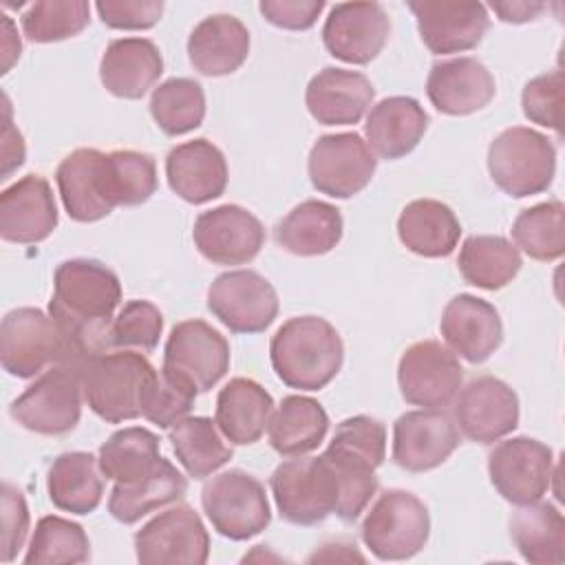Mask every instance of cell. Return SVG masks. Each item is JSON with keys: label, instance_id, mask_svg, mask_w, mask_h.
Segmentation results:
<instances>
[{"label": "cell", "instance_id": "cell-1", "mask_svg": "<svg viewBox=\"0 0 565 565\" xmlns=\"http://www.w3.org/2000/svg\"><path fill=\"white\" fill-rule=\"evenodd\" d=\"M276 375L289 388L320 391L340 371L344 344L335 327L320 316H296L282 322L269 342Z\"/></svg>", "mask_w": 565, "mask_h": 565}, {"label": "cell", "instance_id": "cell-2", "mask_svg": "<svg viewBox=\"0 0 565 565\" xmlns=\"http://www.w3.org/2000/svg\"><path fill=\"white\" fill-rule=\"evenodd\" d=\"M152 373L154 366L143 353L108 351L82 371V393L99 419L128 422L141 415V393Z\"/></svg>", "mask_w": 565, "mask_h": 565}, {"label": "cell", "instance_id": "cell-3", "mask_svg": "<svg viewBox=\"0 0 565 565\" xmlns=\"http://www.w3.org/2000/svg\"><path fill=\"white\" fill-rule=\"evenodd\" d=\"M492 181L514 199L545 192L556 172V148L552 141L525 126L503 130L488 148Z\"/></svg>", "mask_w": 565, "mask_h": 565}, {"label": "cell", "instance_id": "cell-4", "mask_svg": "<svg viewBox=\"0 0 565 565\" xmlns=\"http://www.w3.org/2000/svg\"><path fill=\"white\" fill-rule=\"evenodd\" d=\"M269 486L278 514L287 523L316 525L338 510V477L324 455H300L282 461L276 466Z\"/></svg>", "mask_w": 565, "mask_h": 565}, {"label": "cell", "instance_id": "cell-5", "mask_svg": "<svg viewBox=\"0 0 565 565\" xmlns=\"http://www.w3.org/2000/svg\"><path fill=\"white\" fill-rule=\"evenodd\" d=\"M362 541L380 561H406L419 554L430 534L426 505L406 490H386L366 512Z\"/></svg>", "mask_w": 565, "mask_h": 565}, {"label": "cell", "instance_id": "cell-6", "mask_svg": "<svg viewBox=\"0 0 565 565\" xmlns=\"http://www.w3.org/2000/svg\"><path fill=\"white\" fill-rule=\"evenodd\" d=\"M201 503L212 527L232 541H247L271 521L265 486L238 468L207 479L201 490Z\"/></svg>", "mask_w": 565, "mask_h": 565}, {"label": "cell", "instance_id": "cell-7", "mask_svg": "<svg viewBox=\"0 0 565 565\" xmlns=\"http://www.w3.org/2000/svg\"><path fill=\"white\" fill-rule=\"evenodd\" d=\"M82 380L75 371L53 364L11 402V417L38 435H66L82 415Z\"/></svg>", "mask_w": 565, "mask_h": 565}, {"label": "cell", "instance_id": "cell-8", "mask_svg": "<svg viewBox=\"0 0 565 565\" xmlns=\"http://www.w3.org/2000/svg\"><path fill=\"white\" fill-rule=\"evenodd\" d=\"M488 475L494 490L514 505L543 499L556 475L552 448L534 437L499 441L488 455Z\"/></svg>", "mask_w": 565, "mask_h": 565}, {"label": "cell", "instance_id": "cell-9", "mask_svg": "<svg viewBox=\"0 0 565 565\" xmlns=\"http://www.w3.org/2000/svg\"><path fill=\"white\" fill-rule=\"evenodd\" d=\"M230 369V344L205 320H183L172 327L163 349V371L205 393Z\"/></svg>", "mask_w": 565, "mask_h": 565}, {"label": "cell", "instance_id": "cell-10", "mask_svg": "<svg viewBox=\"0 0 565 565\" xmlns=\"http://www.w3.org/2000/svg\"><path fill=\"white\" fill-rule=\"evenodd\" d=\"M377 159L358 132L322 135L309 150V179L313 188L333 199H351L373 179Z\"/></svg>", "mask_w": 565, "mask_h": 565}, {"label": "cell", "instance_id": "cell-11", "mask_svg": "<svg viewBox=\"0 0 565 565\" xmlns=\"http://www.w3.org/2000/svg\"><path fill=\"white\" fill-rule=\"evenodd\" d=\"M62 335L51 313L35 307H18L2 318L0 360L13 377H35L57 364Z\"/></svg>", "mask_w": 565, "mask_h": 565}, {"label": "cell", "instance_id": "cell-12", "mask_svg": "<svg viewBox=\"0 0 565 565\" xmlns=\"http://www.w3.org/2000/svg\"><path fill=\"white\" fill-rule=\"evenodd\" d=\"M207 309L232 333H260L278 316V294L258 271L234 269L214 278Z\"/></svg>", "mask_w": 565, "mask_h": 565}, {"label": "cell", "instance_id": "cell-13", "mask_svg": "<svg viewBox=\"0 0 565 565\" xmlns=\"http://www.w3.org/2000/svg\"><path fill=\"white\" fill-rule=\"evenodd\" d=\"M137 561L143 565H203L210 556V534L188 503H177L152 516L135 534Z\"/></svg>", "mask_w": 565, "mask_h": 565}, {"label": "cell", "instance_id": "cell-14", "mask_svg": "<svg viewBox=\"0 0 565 565\" xmlns=\"http://www.w3.org/2000/svg\"><path fill=\"white\" fill-rule=\"evenodd\" d=\"M463 382V369L457 355L437 340L411 344L397 364V384L402 397L422 408L448 406Z\"/></svg>", "mask_w": 565, "mask_h": 565}, {"label": "cell", "instance_id": "cell-15", "mask_svg": "<svg viewBox=\"0 0 565 565\" xmlns=\"http://www.w3.org/2000/svg\"><path fill=\"white\" fill-rule=\"evenodd\" d=\"M192 238L205 260L245 265L263 249L265 227L249 210L225 203L196 216Z\"/></svg>", "mask_w": 565, "mask_h": 565}, {"label": "cell", "instance_id": "cell-16", "mask_svg": "<svg viewBox=\"0 0 565 565\" xmlns=\"http://www.w3.org/2000/svg\"><path fill=\"white\" fill-rule=\"evenodd\" d=\"M457 428L477 444H494L519 426V397L494 375L470 380L455 399Z\"/></svg>", "mask_w": 565, "mask_h": 565}, {"label": "cell", "instance_id": "cell-17", "mask_svg": "<svg viewBox=\"0 0 565 565\" xmlns=\"http://www.w3.org/2000/svg\"><path fill=\"white\" fill-rule=\"evenodd\" d=\"M391 33V18L377 2H338L324 26V49L349 64H369L380 55Z\"/></svg>", "mask_w": 565, "mask_h": 565}, {"label": "cell", "instance_id": "cell-18", "mask_svg": "<svg viewBox=\"0 0 565 565\" xmlns=\"http://www.w3.org/2000/svg\"><path fill=\"white\" fill-rule=\"evenodd\" d=\"M459 446V428L441 408L408 411L393 426V461L408 472L441 466Z\"/></svg>", "mask_w": 565, "mask_h": 565}, {"label": "cell", "instance_id": "cell-19", "mask_svg": "<svg viewBox=\"0 0 565 565\" xmlns=\"http://www.w3.org/2000/svg\"><path fill=\"white\" fill-rule=\"evenodd\" d=\"M422 42L435 55L463 53L475 49L488 26V9L481 2H408Z\"/></svg>", "mask_w": 565, "mask_h": 565}, {"label": "cell", "instance_id": "cell-20", "mask_svg": "<svg viewBox=\"0 0 565 565\" xmlns=\"http://www.w3.org/2000/svg\"><path fill=\"white\" fill-rule=\"evenodd\" d=\"M439 331L448 349L472 364L486 362L503 340V324L494 305L470 294L448 300Z\"/></svg>", "mask_w": 565, "mask_h": 565}, {"label": "cell", "instance_id": "cell-21", "mask_svg": "<svg viewBox=\"0 0 565 565\" xmlns=\"http://www.w3.org/2000/svg\"><path fill=\"white\" fill-rule=\"evenodd\" d=\"M57 227V205L42 174H26L0 194V236L9 243L31 245Z\"/></svg>", "mask_w": 565, "mask_h": 565}, {"label": "cell", "instance_id": "cell-22", "mask_svg": "<svg viewBox=\"0 0 565 565\" xmlns=\"http://www.w3.org/2000/svg\"><path fill=\"white\" fill-rule=\"evenodd\" d=\"M375 88L371 79L358 71L324 66L305 90L309 115L322 126L358 124L371 108Z\"/></svg>", "mask_w": 565, "mask_h": 565}, {"label": "cell", "instance_id": "cell-23", "mask_svg": "<svg viewBox=\"0 0 565 565\" xmlns=\"http://www.w3.org/2000/svg\"><path fill=\"white\" fill-rule=\"evenodd\" d=\"M497 93L492 73L475 57L435 62L426 79L430 104L452 117L470 115L490 104Z\"/></svg>", "mask_w": 565, "mask_h": 565}, {"label": "cell", "instance_id": "cell-24", "mask_svg": "<svg viewBox=\"0 0 565 565\" xmlns=\"http://www.w3.org/2000/svg\"><path fill=\"white\" fill-rule=\"evenodd\" d=\"M170 190L192 205L218 199L227 185V161L207 139L174 146L166 157Z\"/></svg>", "mask_w": 565, "mask_h": 565}, {"label": "cell", "instance_id": "cell-25", "mask_svg": "<svg viewBox=\"0 0 565 565\" xmlns=\"http://www.w3.org/2000/svg\"><path fill=\"white\" fill-rule=\"evenodd\" d=\"M104 166L106 152L97 148H77L57 166L55 183L64 210L73 221L93 223L115 210L106 194Z\"/></svg>", "mask_w": 565, "mask_h": 565}, {"label": "cell", "instance_id": "cell-26", "mask_svg": "<svg viewBox=\"0 0 565 565\" xmlns=\"http://www.w3.org/2000/svg\"><path fill=\"white\" fill-rule=\"evenodd\" d=\"M249 55L247 26L230 15L214 13L203 18L188 38V57L194 71L207 77H221L238 71Z\"/></svg>", "mask_w": 565, "mask_h": 565}, {"label": "cell", "instance_id": "cell-27", "mask_svg": "<svg viewBox=\"0 0 565 565\" xmlns=\"http://www.w3.org/2000/svg\"><path fill=\"white\" fill-rule=\"evenodd\" d=\"M163 73V57L152 40H113L99 62L104 88L121 99H141Z\"/></svg>", "mask_w": 565, "mask_h": 565}, {"label": "cell", "instance_id": "cell-28", "mask_svg": "<svg viewBox=\"0 0 565 565\" xmlns=\"http://www.w3.org/2000/svg\"><path fill=\"white\" fill-rule=\"evenodd\" d=\"M428 128V115L415 97L393 95L377 102L366 115L364 135L373 154L399 159L415 150Z\"/></svg>", "mask_w": 565, "mask_h": 565}, {"label": "cell", "instance_id": "cell-29", "mask_svg": "<svg viewBox=\"0 0 565 565\" xmlns=\"http://www.w3.org/2000/svg\"><path fill=\"white\" fill-rule=\"evenodd\" d=\"M274 413L271 395L249 377L230 380L216 397V426L227 441L249 446L260 439Z\"/></svg>", "mask_w": 565, "mask_h": 565}, {"label": "cell", "instance_id": "cell-30", "mask_svg": "<svg viewBox=\"0 0 565 565\" xmlns=\"http://www.w3.org/2000/svg\"><path fill=\"white\" fill-rule=\"evenodd\" d=\"M397 236L402 245L417 256L446 258L459 243L461 223L446 203L415 199L397 218Z\"/></svg>", "mask_w": 565, "mask_h": 565}, {"label": "cell", "instance_id": "cell-31", "mask_svg": "<svg viewBox=\"0 0 565 565\" xmlns=\"http://www.w3.org/2000/svg\"><path fill=\"white\" fill-rule=\"evenodd\" d=\"M188 492V479L166 459L132 483H115L108 497V512L124 525L137 523L141 516L177 503Z\"/></svg>", "mask_w": 565, "mask_h": 565}, {"label": "cell", "instance_id": "cell-32", "mask_svg": "<svg viewBox=\"0 0 565 565\" xmlns=\"http://www.w3.org/2000/svg\"><path fill=\"white\" fill-rule=\"evenodd\" d=\"M276 243L296 256H320L342 238V214L335 205L318 199L298 203L274 232Z\"/></svg>", "mask_w": 565, "mask_h": 565}, {"label": "cell", "instance_id": "cell-33", "mask_svg": "<svg viewBox=\"0 0 565 565\" xmlns=\"http://www.w3.org/2000/svg\"><path fill=\"white\" fill-rule=\"evenodd\" d=\"M329 430L322 404L307 395H287L267 424L269 446L282 457H300L316 450Z\"/></svg>", "mask_w": 565, "mask_h": 565}, {"label": "cell", "instance_id": "cell-34", "mask_svg": "<svg viewBox=\"0 0 565 565\" xmlns=\"http://www.w3.org/2000/svg\"><path fill=\"white\" fill-rule=\"evenodd\" d=\"M99 472V459L90 452H62L49 468V499L64 512L90 514L104 497V479Z\"/></svg>", "mask_w": 565, "mask_h": 565}, {"label": "cell", "instance_id": "cell-35", "mask_svg": "<svg viewBox=\"0 0 565 565\" xmlns=\"http://www.w3.org/2000/svg\"><path fill=\"white\" fill-rule=\"evenodd\" d=\"M510 536L527 563L561 565L565 561V519L554 503L519 505L510 516Z\"/></svg>", "mask_w": 565, "mask_h": 565}, {"label": "cell", "instance_id": "cell-36", "mask_svg": "<svg viewBox=\"0 0 565 565\" xmlns=\"http://www.w3.org/2000/svg\"><path fill=\"white\" fill-rule=\"evenodd\" d=\"M457 265L466 282L494 291L512 282L523 263L519 249L508 238L475 234L463 241Z\"/></svg>", "mask_w": 565, "mask_h": 565}, {"label": "cell", "instance_id": "cell-37", "mask_svg": "<svg viewBox=\"0 0 565 565\" xmlns=\"http://www.w3.org/2000/svg\"><path fill=\"white\" fill-rule=\"evenodd\" d=\"M172 450L185 472L205 479L232 459V446L210 417H183L170 430Z\"/></svg>", "mask_w": 565, "mask_h": 565}, {"label": "cell", "instance_id": "cell-38", "mask_svg": "<svg viewBox=\"0 0 565 565\" xmlns=\"http://www.w3.org/2000/svg\"><path fill=\"white\" fill-rule=\"evenodd\" d=\"M97 459L106 479L132 483L159 463V437L141 426L121 428L102 444Z\"/></svg>", "mask_w": 565, "mask_h": 565}, {"label": "cell", "instance_id": "cell-39", "mask_svg": "<svg viewBox=\"0 0 565 565\" xmlns=\"http://www.w3.org/2000/svg\"><path fill=\"white\" fill-rule=\"evenodd\" d=\"M150 115L168 137L199 128L205 117L203 86L190 77L166 79L150 95Z\"/></svg>", "mask_w": 565, "mask_h": 565}, {"label": "cell", "instance_id": "cell-40", "mask_svg": "<svg viewBox=\"0 0 565 565\" xmlns=\"http://www.w3.org/2000/svg\"><path fill=\"white\" fill-rule=\"evenodd\" d=\"M514 247L534 260H556L565 252V207L561 201H545L519 212L512 223Z\"/></svg>", "mask_w": 565, "mask_h": 565}, {"label": "cell", "instance_id": "cell-41", "mask_svg": "<svg viewBox=\"0 0 565 565\" xmlns=\"http://www.w3.org/2000/svg\"><path fill=\"white\" fill-rule=\"evenodd\" d=\"M106 194L113 207H132L146 203L157 190L154 159L137 150H113L104 166Z\"/></svg>", "mask_w": 565, "mask_h": 565}, {"label": "cell", "instance_id": "cell-42", "mask_svg": "<svg viewBox=\"0 0 565 565\" xmlns=\"http://www.w3.org/2000/svg\"><path fill=\"white\" fill-rule=\"evenodd\" d=\"M90 558V541L84 527L64 516H42L35 523L31 543L24 554L26 565H62L86 563Z\"/></svg>", "mask_w": 565, "mask_h": 565}, {"label": "cell", "instance_id": "cell-43", "mask_svg": "<svg viewBox=\"0 0 565 565\" xmlns=\"http://www.w3.org/2000/svg\"><path fill=\"white\" fill-rule=\"evenodd\" d=\"M90 22V4L86 0H42L22 13V31L26 40L38 44L60 42L82 33Z\"/></svg>", "mask_w": 565, "mask_h": 565}, {"label": "cell", "instance_id": "cell-44", "mask_svg": "<svg viewBox=\"0 0 565 565\" xmlns=\"http://www.w3.org/2000/svg\"><path fill=\"white\" fill-rule=\"evenodd\" d=\"M161 331H163L161 311L148 300H130L113 318L110 349L150 353L157 349Z\"/></svg>", "mask_w": 565, "mask_h": 565}, {"label": "cell", "instance_id": "cell-45", "mask_svg": "<svg viewBox=\"0 0 565 565\" xmlns=\"http://www.w3.org/2000/svg\"><path fill=\"white\" fill-rule=\"evenodd\" d=\"M196 391L163 369L150 375L141 393V415L159 428L179 424L192 411Z\"/></svg>", "mask_w": 565, "mask_h": 565}, {"label": "cell", "instance_id": "cell-46", "mask_svg": "<svg viewBox=\"0 0 565 565\" xmlns=\"http://www.w3.org/2000/svg\"><path fill=\"white\" fill-rule=\"evenodd\" d=\"M523 115L543 128L561 135L563 124V73L550 71L532 77L521 93Z\"/></svg>", "mask_w": 565, "mask_h": 565}, {"label": "cell", "instance_id": "cell-47", "mask_svg": "<svg viewBox=\"0 0 565 565\" xmlns=\"http://www.w3.org/2000/svg\"><path fill=\"white\" fill-rule=\"evenodd\" d=\"M329 446L358 455L371 466L380 468L386 455V428L375 417L355 415L338 424Z\"/></svg>", "mask_w": 565, "mask_h": 565}, {"label": "cell", "instance_id": "cell-48", "mask_svg": "<svg viewBox=\"0 0 565 565\" xmlns=\"http://www.w3.org/2000/svg\"><path fill=\"white\" fill-rule=\"evenodd\" d=\"M102 22L110 29L141 31L150 29L161 20V0H99L95 4Z\"/></svg>", "mask_w": 565, "mask_h": 565}, {"label": "cell", "instance_id": "cell-49", "mask_svg": "<svg viewBox=\"0 0 565 565\" xmlns=\"http://www.w3.org/2000/svg\"><path fill=\"white\" fill-rule=\"evenodd\" d=\"M29 505L24 494L11 486H2V543H0V561L11 563L24 545L29 532Z\"/></svg>", "mask_w": 565, "mask_h": 565}, {"label": "cell", "instance_id": "cell-50", "mask_svg": "<svg viewBox=\"0 0 565 565\" xmlns=\"http://www.w3.org/2000/svg\"><path fill=\"white\" fill-rule=\"evenodd\" d=\"M260 13L274 26L287 31H307L316 24L324 9L322 0H263L258 4Z\"/></svg>", "mask_w": 565, "mask_h": 565}, {"label": "cell", "instance_id": "cell-51", "mask_svg": "<svg viewBox=\"0 0 565 565\" xmlns=\"http://www.w3.org/2000/svg\"><path fill=\"white\" fill-rule=\"evenodd\" d=\"M24 163V139L11 121V108L4 99V132H2V179Z\"/></svg>", "mask_w": 565, "mask_h": 565}, {"label": "cell", "instance_id": "cell-52", "mask_svg": "<svg viewBox=\"0 0 565 565\" xmlns=\"http://www.w3.org/2000/svg\"><path fill=\"white\" fill-rule=\"evenodd\" d=\"M490 9L499 15V20L521 24V22L534 20L545 9V4L543 2H490Z\"/></svg>", "mask_w": 565, "mask_h": 565}, {"label": "cell", "instance_id": "cell-53", "mask_svg": "<svg viewBox=\"0 0 565 565\" xmlns=\"http://www.w3.org/2000/svg\"><path fill=\"white\" fill-rule=\"evenodd\" d=\"M0 18H2V31H0V35H2V73H7L13 66V62L20 57L22 44H20V38H18V31H15L11 18L4 13Z\"/></svg>", "mask_w": 565, "mask_h": 565}]
</instances>
